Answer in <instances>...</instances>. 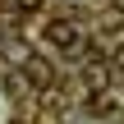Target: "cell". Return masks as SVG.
I'll return each mask as SVG.
<instances>
[{"label": "cell", "mask_w": 124, "mask_h": 124, "mask_svg": "<svg viewBox=\"0 0 124 124\" xmlns=\"http://www.w3.org/2000/svg\"><path fill=\"white\" fill-rule=\"evenodd\" d=\"M23 74H28V83H32V87H51V64H46L41 55H28Z\"/></svg>", "instance_id": "obj_1"}, {"label": "cell", "mask_w": 124, "mask_h": 124, "mask_svg": "<svg viewBox=\"0 0 124 124\" xmlns=\"http://www.w3.org/2000/svg\"><path fill=\"white\" fill-rule=\"evenodd\" d=\"M46 0H18V9H41Z\"/></svg>", "instance_id": "obj_4"}, {"label": "cell", "mask_w": 124, "mask_h": 124, "mask_svg": "<svg viewBox=\"0 0 124 124\" xmlns=\"http://www.w3.org/2000/svg\"><path fill=\"white\" fill-rule=\"evenodd\" d=\"M115 64H124V46H120V51H115Z\"/></svg>", "instance_id": "obj_5"}, {"label": "cell", "mask_w": 124, "mask_h": 124, "mask_svg": "<svg viewBox=\"0 0 124 124\" xmlns=\"http://www.w3.org/2000/svg\"><path fill=\"white\" fill-rule=\"evenodd\" d=\"M46 37H51L55 46H74V41H78V32H74V23H64V18H55V23L46 28Z\"/></svg>", "instance_id": "obj_2"}, {"label": "cell", "mask_w": 124, "mask_h": 124, "mask_svg": "<svg viewBox=\"0 0 124 124\" xmlns=\"http://www.w3.org/2000/svg\"><path fill=\"white\" fill-rule=\"evenodd\" d=\"M106 78H110V74H106V64H101V60H92V64H87V87H106Z\"/></svg>", "instance_id": "obj_3"}]
</instances>
